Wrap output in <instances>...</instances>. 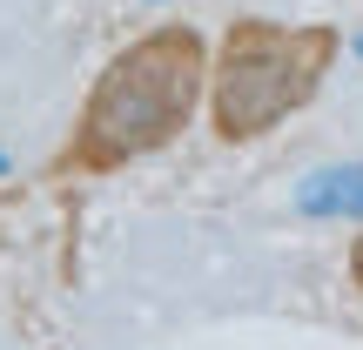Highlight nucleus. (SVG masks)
I'll list each match as a JSON object with an SVG mask.
<instances>
[{"label": "nucleus", "instance_id": "f03ea898", "mask_svg": "<svg viewBox=\"0 0 363 350\" xmlns=\"http://www.w3.org/2000/svg\"><path fill=\"white\" fill-rule=\"evenodd\" d=\"M343 54V34L330 21H269L235 13L208 61V121L222 142H262L289 115L316 102Z\"/></svg>", "mask_w": 363, "mask_h": 350}, {"label": "nucleus", "instance_id": "f257e3e1", "mask_svg": "<svg viewBox=\"0 0 363 350\" xmlns=\"http://www.w3.org/2000/svg\"><path fill=\"white\" fill-rule=\"evenodd\" d=\"M208 88V48L189 21L148 27L142 40L115 54L101 67V81L88 88L67 148L54 155V175H115L128 162L169 148L189 128L195 102Z\"/></svg>", "mask_w": 363, "mask_h": 350}, {"label": "nucleus", "instance_id": "7ed1b4c3", "mask_svg": "<svg viewBox=\"0 0 363 350\" xmlns=\"http://www.w3.org/2000/svg\"><path fill=\"white\" fill-rule=\"evenodd\" d=\"M350 283H357V290H363V229H357V236H350Z\"/></svg>", "mask_w": 363, "mask_h": 350}]
</instances>
